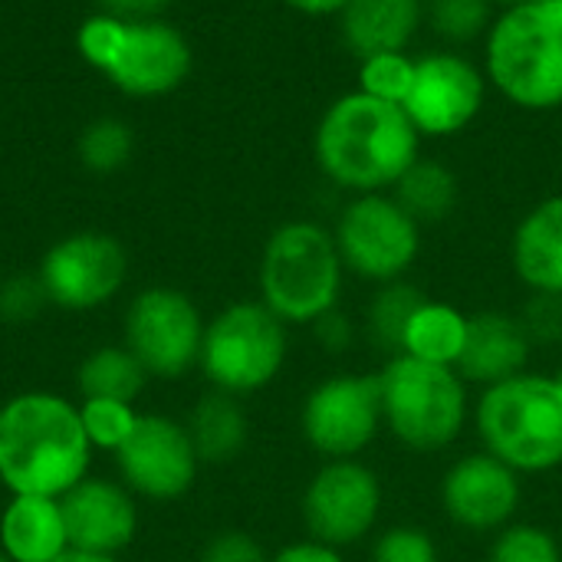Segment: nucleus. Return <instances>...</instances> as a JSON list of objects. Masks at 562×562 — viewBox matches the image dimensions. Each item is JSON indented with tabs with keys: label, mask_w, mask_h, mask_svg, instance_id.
I'll list each match as a JSON object with an SVG mask.
<instances>
[{
	"label": "nucleus",
	"mask_w": 562,
	"mask_h": 562,
	"mask_svg": "<svg viewBox=\"0 0 562 562\" xmlns=\"http://www.w3.org/2000/svg\"><path fill=\"white\" fill-rule=\"evenodd\" d=\"M171 0H99V13L119 20H161Z\"/></svg>",
	"instance_id": "38"
},
{
	"label": "nucleus",
	"mask_w": 562,
	"mask_h": 562,
	"mask_svg": "<svg viewBox=\"0 0 562 562\" xmlns=\"http://www.w3.org/2000/svg\"><path fill=\"white\" fill-rule=\"evenodd\" d=\"M385 510V487L362 458L323 461L303 487L300 517L306 537L336 550L359 547L379 533Z\"/></svg>",
	"instance_id": "10"
},
{
	"label": "nucleus",
	"mask_w": 562,
	"mask_h": 562,
	"mask_svg": "<svg viewBox=\"0 0 562 562\" xmlns=\"http://www.w3.org/2000/svg\"><path fill=\"white\" fill-rule=\"evenodd\" d=\"M530 356H533V342L517 313L481 310L468 323V342L458 372L468 385L487 389L527 372Z\"/></svg>",
	"instance_id": "18"
},
{
	"label": "nucleus",
	"mask_w": 562,
	"mask_h": 562,
	"mask_svg": "<svg viewBox=\"0 0 562 562\" xmlns=\"http://www.w3.org/2000/svg\"><path fill=\"white\" fill-rule=\"evenodd\" d=\"M422 231L389 191L352 194L333 224L346 273L372 286L408 280L422 254Z\"/></svg>",
	"instance_id": "9"
},
{
	"label": "nucleus",
	"mask_w": 562,
	"mask_h": 562,
	"mask_svg": "<svg viewBox=\"0 0 562 562\" xmlns=\"http://www.w3.org/2000/svg\"><path fill=\"white\" fill-rule=\"evenodd\" d=\"M510 267L527 293L562 296V194L537 201L510 234Z\"/></svg>",
	"instance_id": "19"
},
{
	"label": "nucleus",
	"mask_w": 562,
	"mask_h": 562,
	"mask_svg": "<svg viewBox=\"0 0 562 562\" xmlns=\"http://www.w3.org/2000/svg\"><path fill=\"white\" fill-rule=\"evenodd\" d=\"M148 382L142 362L128 352V346H99L76 369L79 398H115L135 402Z\"/></svg>",
	"instance_id": "25"
},
{
	"label": "nucleus",
	"mask_w": 562,
	"mask_h": 562,
	"mask_svg": "<svg viewBox=\"0 0 562 562\" xmlns=\"http://www.w3.org/2000/svg\"><path fill=\"white\" fill-rule=\"evenodd\" d=\"M346 277L333 227L310 217L283 221L260 250L257 300L286 326L310 329L326 313L339 310Z\"/></svg>",
	"instance_id": "3"
},
{
	"label": "nucleus",
	"mask_w": 562,
	"mask_h": 562,
	"mask_svg": "<svg viewBox=\"0 0 562 562\" xmlns=\"http://www.w3.org/2000/svg\"><path fill=\"white\" fill-rule=\"evenodd\" d=\"M0 562H10V560H7V557H3V553H0Z\"/></svg>",
	"instance_id": "43"
},
{
	"label": "nucleus",
	"mask_w": 562,
	"mask_h": 562,
	"mask_svg": "<svg viewBox=\"0 0 562 562\" xmlns=\"http://www.w3.org/2000/svg\"><path fill=\"white\" fill-rule=\"evenodd\" d=\"M310 329H313L316 342H319L326 352H333V356L346 352V349L356 342V323H352L342 310L326 313V316H323L319 323H313Z\"/></svg>",
	"instance_id": "36"
},
{
	"label": "nucleus",
	"mask_w": 562,
	"mask_h": 562,
	"mask_svg": "<svg viewBox=\"0 0 562 562\" xmlns=\"http://www.w3.org/2000/svg\"><path fill=\"white\" fill-rule=\"evenodd\" d=\"M132 148H135V135L132 128L122 122V119H95L82 128L79 142H76V151H79V161L95 171V175H112L119 171L128 158H132Z\"/></svg>",
	"instance_id": "29"
},
{
	"label": "nucleus",
	"mask_w": 562,
	"mask_h": 562,
	"mask_svg": "<svg viewBox=\"0 0 562 562\" xmlns=\"http://www.w3.org/2000/svg\"><path fill=\"white\" fill-rule=\"evenodd\" d=\"M487 562H562V540L543 524L514 520L491 537Z\"/></svg>",
	"instance_id": "30"
},
{
	"label": "nucleus",
	"mask_w": 562,
	"mask_h": 562,
	"mask_svg": "<svg viewBox=\"0 0 562 562\" xmlns=\"http://www.w3.org/2000/svg\"><path fill=\"white\" fill-rule=\"evenodd\" d=\"M76 46L92 69L132 99L175 92L191 76L194 63L184 33L165 20H119L92 13L76 33Z\"/></svg>",
	"instance_id": "7"
},
{
	"label": "nucleus",
	"mask_w": 562,
	"mask_h": 562,
	"mask_svg": "<svg viewBox=\"0 0 562 562\" xmlns=\"http://www.w3.org/2000/svg\"><path fill=\"white\" fill-rule=\"evenodd\" d=\"M336 20L342 46L356 59L402 53L425 26V0H349Z\"/></svg>",
	"instance_id": "20"
},
{
	"label": "nucleus",
	"mask_w": 562,
	"mask_h": 562,
	"mask_svg": "<svg viewBox=\"0 0 562 562\" xmlns=\"http://www.w3.org/2000/svg\"><path fill=\"white\" fill-rule=\"evenodd\" d=\"M319 175L339 191L379 194L422 158V135L402 105L369 92H342L326 105L313 132Z\"/></svg>",
	"instance_id": "1"
},
{
	"label": "nucleus",
	"mask_w": 562,
	"mask_h": 562,
	"mask_svg": "<svg viewBox=\"0 0 562 562\" xmlns=\"http://www.w3.org/2000/svg\"><path fill=\"white\" fill-rule=\"evenodd\" d=\"M375 375L385 435L402 448L438 454L461 441L471 425L474 398L458 369L418 362L412 356H389Z\"/></svg>",
	"instance_id": "6"
},
{
	"label": "nucleus",
	"mask_w": 562,
	"mask_h": 562,
	"mask_svg": "<svg viewBox=\"0 0 562 562\" xmlns=\"http://www.w3.org/2000/svg\"><path fill=\"white\" fill-rule=\"evenodd\" d=\"M369 562H445L431 530L418 524H392L369 543Z\"/></svg>",
	"instance_id": "32"
},
{
	"label": "nucleus",
	"mask_w": 562,
	"mask_h": 562,
	"mask_svg": "<svg viewBox=\"0 0 562 562\" xmlns=\"http://www.w3.org/2000/svg\"><path fill=\"white\" fill-rule=\"evenodd\" d=\"M270 562H346V550H336L329 543L303 537V540H293V543L280 547L277 553H270Z\"/></svg>",
	"instance_id": "37"
},
{
	"label": "nucleus",
	"mask_w": 562,
	"mask_h": 562,
	"mask_svg": "<svg viewBox=\"0 0 562 562\" xmlns=\"http://www.w3.org/2000/svg\"><path fill=\"white\" fill-rule=\"evenodd\" d=\"M188 435L194 441L201 464H231L244 454L250 441V418L240 398L211 389L204 398H198L188 418Z\"/></svg>",
	"instance_id": "23"
},
{
	"label": "nucleus",
	"mask_w": 562,
	"mask_h": 562,
	"mask_svg": "<svg viewBox=\"0 0 562 562\" xmlns=\"http://www.w3.org/2000/svg\"><path fill=\"white\" fill-rule=\"evenodd\" d=\"M36 277L53 306L89 313L122 293L128 280V254L112 234L79 231L43 254Z\"/></svg>",
	"instance_id": "14"
},
{
	"label": "nucleus",
	"mask_w": 562,
	"mask_h": 562,
	"mask_svg": "<svg viewBox=\"0 0 562 562\" xmlns=\"http://www.w3.org/2000/svg\"><path fill=\"white\" fill-rule=\"evenodd\" d=\"M484 76L524 112L562 109V0L501 10L484 36Z\"/></svg>",
	"instance_id": "5"
},
{
	"label": "nucleus",
	"mask_w": 562,
	"mask_h": 562,
	"mask_svg": "<svg viewBox=\"0 0 562 562\" xmlns=\"http://www.w3.org/2000/svg\"><path fill=\"white\" fill-rule=\"evenodd\" d=\"M484 69L458 49L415 56V79L402 102L422 138H454L477 122L487 105Z\"/></svg>",
	"instance_id": "13"
},
{
	"label": "nucleus",
	"mask_w": 562,
	"mask_h": 562,
	"mask_svg": "<svg viewBox=\"0 0 562 562\" xmlns=\"http://www.w3.org/2000/svg\"><path fill=\"white\" fill-rule=\"evenodd\" d=\"M553 379H557V385H560V392H562V366H560V372H557Z\"/></svg>",
	"instance_id": "42"
},
{
	"label": "nucleus",
	"mask_w": 562,
	"mask_h": 562,
	"mask_svg": "<svg viewBox=\"0 0 562 562\" xmlns=\"http://www.w3.org/2000/svg\"><path fill=\"white\" fill-rule=\"evenodd\" d=\"M290 359V326L260 300H237L204 326L198 369L214 392L247 398L270 389Z\"/></svg>",
	"instance_id": "8"
},
{
	"label": "nucleus",
	"mask_w": 562,
	"mask_h": 562,
	"mask_svg": "<svg viewBox=\"0 0 562 562\" xmlns=\"http://www.w3.org/2000/svg\"><path fill=\"white\" fill-rule=\"evenodd\" d=\"M69 550L59 497L10 494L0 510V553L10 562H53Z\"/></svg>",
	"instance_id": "21"
},
{
	"label": "nucleus",
	"mask_w": 562,
	"mask_h": 562,
	"mask_svg": "<svg viewBox=\"0 0 562 562\" xmlns=\"http://www.w3.org/2000/svg\"><path fill=\"white\" fill-rule=\"evenodd\" d=\"M491 0H425V23L448 46H464L484 40L494 23Z\"/></svg>",
	"instance_id": "27"
},
{
	"label": "nucleus",
	"mask_w": 562,
	"mask_h": 562,
	"mask_svg": "<svg viewBox=\"0 0 562 562\" xmlns=\"http://www.w3.org/2000/svg\"><path fill=\"white\" fill-rule=\"evenodd\" d=\"M69 550L119 557L135 543L138 533V504L122 481L86 477L59 497Z\"/></svg>",
	"instance_id": "17"
},
{
	"label": "nucleus",
	"mask_w": 562,
	"mask_h": 562,
	"mask_svg": "<svg viewBox=\"0 0 562 562\" xmlns=\"http://www.w3.org/2000/svg\"><path fill=\"white\" fill-rule=\"evenodd\" d=\"M53 562H119V557H102V553H82V550H66Z\"/></svg>",
	"instance_id": "40"
},
{
	"label": "nucleus",
	"mask_w": 562,
	"mask_h": 562,
	"mask_svg": "<svg viewBox=\"0 0 562 562\" xmlns=\"http://www.w3.org/2000/svg\"><path fill=\"white\" fill-rule=\"evenodd\" d=\"M415 79V56L408 49L402 53H375L359 59V92H369L375 99L402 105Z\"/></svg>",
	"instance_id": "31"
},
{
	"label": "nucleus",
	"mask_w": 562,
	"mask_h": 562,
	"mask_svg": "<svg viewBox=\"0 0 562 562\" xmlns=\"http://www.w3.org/2000/svg\"><path fill=\"white\" fill-rule=\"evenodd\" d=\"M438 501L458 530L494 537L517 520L524 504V477L484 448L468 451L445 468Z\"/></svg>",
	"instance_id": "16"
},
{
	"label": "nucleus",
	"mask_w": 562,
	"mask_h": 562,
	"mask_svg": "<svg viewBox=\"0 0 562 562\" xmlns=\"http://www.w3.org/2000/svg\"><path fill=\"white\" fill-rule=\"evenodd\" d=\"M290 10L303 13V16H339V10L349 0H283Z\"/></svg>",
	"instance_id": "39"
},
{
	"label": "nucleus",
	"mask_w": 562,
	"mask_h": 562,
	"mask_svg": "<svg viewBox=\"0 0 562 562\" xmlns=\"http://www.w3.org/2000/svg\"><path fill=\"white\" fill-rule=\"evenodd\" d=\"M422 227L428 224H441L458 211L461 201V178L451 165L438 161V158H418L402 178L398 184L389 191Z\"/></svg>",
	"instance_id": "24"
},
{
	"label": "nucleus",
	"mask_w": 562,
	"mask_h": 562,
	"mask_svg": "<svg viewBox=\"0 0 562 562\" xmlns=\"http://www.w3.org/2000/svg\"><path fill=\"white\" fill-rule=\"evenodd\" d=\"M471 425L481 448L520 477L562 468V392L553 375L527 369L481 389Z\"/></svg>",
	"instance_id": "4"
},
{
	"label": "nucleus",
	"mask_w": 562,
	"mask_h": 562,
	"mask_svg": "<svg viewBox=\"0 0 562 562\" xmlns=\"http://www.w3.org/2000/svg\"><path fill=\"white\" fill-rule=\"evenodd\" d=\"M207 319L198 303L175 286H148L125 310V346L148 379L175 382L198 369Z\"/></svg>",
	"instance_id": "12"
},
{
	"label": "nucleus",
	"mask_w": 562,
	"mask_h": 562,
	"mask_svg": "<svg viewBox=\"0 0 562 562\" xmlns=\"http://www.w3.org/2000/svg\"><path fill=\"white\" fill-rule=\"evenodd\" d=\"M119 481L145 501L171 504L181 501L201 471V458L181 425L171 415H142L132 438L112 454Z\"/></svg>",
	"instance_id": "15"
},
{
	"label": "nucleus",
	"mask_w": 562,
	"mask_h": 562,
	"mask_svg": "<svg viewBox=\"0 0 562 562\" xmlns=\"http://www.w3.org/2000/svg\"><path fill=\"white\" fill-rule=\"evenodd\" d=\"M46 293L40 286V277H10L0 283V323L7 326H20L30 323L43 306H46Z\"/></svg>",
	"instance_id": "33"
},
{
	"label": "nucleus",
	"mask_w": 562,
	"mask_h": 562,
	"mask_svg": "<svg viewBox=\"0 0 562 562\" xmlns=\"http://www.w3.org/2000/svg\"><path fill=\"white\" fill-rule=\"evenodd\" d=\"M533 349L537 346H560L562 342V296L530 293L527 306L517 313Z\"/></svg>",
	"instance_id": "34"
},
{
	"label": "nucleus",
	"mask_w": 562,
	"mask_h": 562,
	"mask_svg": "<svg viewBox=\"0 0 562 562\" xmlns=\"http://www.w3.org/2000/svg\"><path fill=\"white\" fill-rule=\"evenodd\" d=\"M201 562H270V553L247 530H221L204 543Z\"/></svg>",
	"instance_id": "35"
},
{
	"label": "nucleus",
	"mask_w": 562,
	"mask_h": 562,
	"mask_svg": "<svg viewBox=\"0 0 562 562\" xmlns=\"http://www.w3.org/2000/svg\"><path fill=\"white\" fill-rule=\"evenodd\" d=\"M382 431L385 425L375 372L326 375L300 405V435L323 461L362 458Z\"/></svg>",
	"instance_id": "11"
},
{
	"label": "nucleus",
	"mask_w": 562,
	"mask_h": 562,
	"mask_svg": "<svg viewBox=\"0 0 562 562\" xmlns=\"http://www.w3.org/2000/svg\"><path fill=\"white\" fill-rule=\"evenodd\" d=\"M92 445L79 405L56 392H20L0 405V484L10 494L63 497L89 477Z\"/></svg>",
	"instance_id": "2"
},
{
	"label": "nucleus",
	"mask_w": 562,
	"mask_h": 562,
	"mask_svg": "<svg viewBox=\"0 0 562 562\" xmlns=\"http://www.w3.org/2000/svg\"><path fill=\"white\" fill-rule=\"evenodd\" d=\"M468 323H471V316L464 310H458L454 303L425 296L405 326L398 356L458 369L464 342H468Z\"/></svg>",
	"instance_id": "22"
},
{
	"label": "nucleus",
	"mask_w": 562,
	"mask_h": 562,
	"mask_svg": "<svg viewBox=\"0 0 562 562\" xmlns=\"http://www.w3.org/2000/svg\"><path fill=\"white\" fill-rule=\"evenodd\" d=\"M494 7H501V10H507V7H520V3H533V0H491Z\"/></svg>",
	"instance_id": "41"
},
{
	"label": "nucleus",
	"mask_w": 562,
	"mask_h": 562,
	"mask_svg": "<svg viewBox=\"0 0 562 562\" xmlns=\"http://www.w3.org/2000/svg\"><path fill=\"white\" fill-rule=\"evenodd\" d=\"M79 418L82 431L92 445V451L115 454L132 431L138 428V412L135 402H115V398H79Z\"/></svg>",
	"instance_id": "28"
},
{
	"label": "nucleus",
	"mask_w": 562,
	"mask_h": 562,
	"mask_svg": "<svg viewBox=\"0 0 562 562\" xmlns=\"http://www.w3.org/2000/svg\"><path fill=\"white\" fill-rule=\"evenodd\" d=\"M425 293L408 283V280H395V283H382L375 286L369 306H366V319H362V333L366 339L389 356H398L402 349V336H405V326L412 319V313L422 306Z\"/></svg>",
	"instance_id": "26"
}]
</instances>
